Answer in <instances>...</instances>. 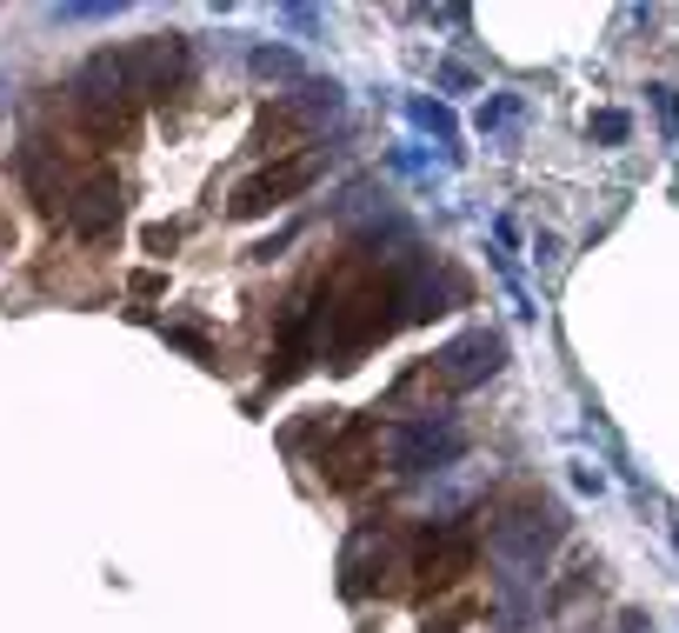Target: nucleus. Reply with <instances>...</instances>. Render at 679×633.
Returning a JSON list of instances; mask_svg holds the SVG:
<instances>
[{"label":"nucleus","mask_w":679,"mask_h":633,"mask_svg":"<svg viewBox=\"0 0 679 633\" xmlns=\"http://www.w3.org/2000/svg\"><path fill=\"white\" fill-rule=\"evenodd\" d=\"M473 561H480V541H473L467 521H427L420 541H413V574H420L427 594L460 587V581L473 574Z\"/></svg>","instance_id":"nucleus-1"},{"label":"nucleus","mask_w":679,"mask_h":633,"mask_svg":"<svg viewBox=\"0 0 679 633\" xmlns=\"http://www.w3.org/2000/svg\"><path fill=\"white\" fill-rule=\"evenodd\" d=\"M460 454H467V434H460L453 421L420 414V421L387 427V461H393V474H440V467H453Z\"/></svg>","instance_id":"nucleus-2"},{"label":"nucleus","mask_w":679,"mask_h":633,"mask_svg":"<svg viewBox=\"0 0 679 633\" xmlns=\"http://www.w3.org/2000/svg\"><path fill=\"white\" fill-rule=\"evenodd\" d=\"M500 360H507V340L487 334V327H473V334H460L453 347H440L420 374H427V387H440V394H473L480 380L500 374Z\"/></svg>","instance_id":"nucleus-3"},{"label":"nucleus","mask_w":679,"mask_h":633,"mask_svg":"<svg viewBox=\"0 0 679 633\" xmlns=\"http://www.w3.org/2000/svg\"><path fill=\"white\" fill-rule=\"evenodd\" d=\"M320 180V154L307 147V154H287L280 167H260L253 180H240L233 187V214L240 220H253V214H267V207H280V200H293V194H307Z\"/></svg>","instance_id":"nucleus-4"},{"label":"nucleus","mask_w":679,"mask_h":633,"mask_svg":"<svg viewBox=\"0 0 679 633\" xmlns=\"http://www.w3.org/2000/svg\"><path fill=\"white\" fill-rule=\"evenodd\" d=\"M60 220H67L80 240H107V234L120 227V180H113L107 167L80 174V180L67 187V200H60Z\"/></svg>","instance_id":"nucleus-5"},{"label":"nucleus","mask_w":679,"mask_h":633,"mask_svg":"<svg viewBox=\"0 0 679 633\" xmlns=\"http://www.w3.org/2000/svg\"><path fill=\"white\" fill-rule=\"evenodd\" d=\"M400 561V547H393V527L387 521H367L353 541H347V554H340V587L360 601V594H373L380 581H387V567Z\"/></svg>","instance_id":"nucleus-6"},{"label":"nucleus","mask_w":679,"mask_h":633,"mask_svg":"<svg viewBox=\"0 0 679 633\" xmlns=\"http://www.w3.org/2000/svg\"><path fill=\"white\" fill-rule=\"evenodd\" d=\"M413 120H420L427 133H440V147H447V160H460V147H453V113H447L440 100H413Z\"/></svg>","instance_id":"nucleus-7"},{"label":"nucleus","mask_w":679,"mask_h":633,"mask_svg":"<svg viewBox=\"0 0 679 633\" xmlns=\"http://www.w3.org/2000/svg\"><path fill=\"white\" fill-rule=\"evenodd\" d=\"M253 73L260 80H300V60L287 47H253Z\"/></svg>","instance_id":"nucleus-8"},{"label":"nucleus","mask_w":679,"mask_h":633,"mask_svg":"<svg viewBox=\"0 0 679 633\" xmlns=\"http://www.w3.org/2000/svg\"><path fill=\"white\" fill-rule=\"evenodd\" d=\"M587 127H593V140H607V147H620V140L633 133V113H620V107H600V113H593Z\"/></svg>","instance_id":"nucleus-9"},{"label":"nucleus","mask_w":679,"mask_h":633,"mask_svg":"<svg viewBox=\"0 0 679 633\" xmlns=\"http://www.w3.org/2000/svg\"><path fill=\"white\" fill-rule=\"evenodd\" d=\"M513 113H520V93H493V100H480L473 120H480V133H487V127H507Z\"/></svg>","instance_id":"nucleus-10"},{"label":"nucleus","mask_w":679,"mask_h":633,"mask_svg":"<svg viewBox=\"0 0 679 633\" xmlns=\"http://www.w3.org/2000/svg\"><path fill=\"white\" fill-rule=\"evenodd\" d=\"M653 93V107H660V120H667V133L679 140V100H673V87H647Z\"/></svg>","instance_id":"nucleus-11"},{"label":"nucleus","mask_w":679,"mask_h":633,"mask_svg":"<svg viewBox=\"0 0 679 633\" xmlns=\"http://www.w3.org/2000/svg\"><path fill=\"white\" fill-rule=\"evenodd\" d=\"M460 621H467V614L453 607V614H440V621H427V633H460Z\"/></svg>","instance_id":"nucleus-12"}]
</instances>
